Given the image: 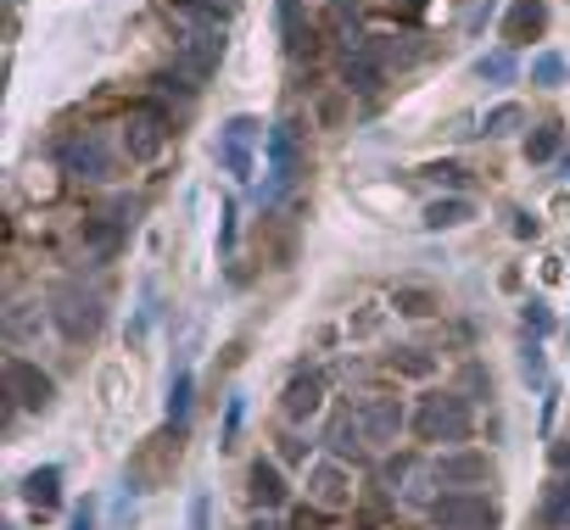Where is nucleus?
Wrapping results in <instances>:
<instances>
[{"mask_svg":"<svg viewBox=\"0 0 570 530\" xmlns=\"http://www.w3.org/2000/svg\"><path fill=\"white\" fill-rule=\"evenodd\" d=\"M168 23L179 28V62L190 68V79L213 73V62L224 57V17L207 0H168Z\"/></svg>","mask_w":570,"mask_h":530,"instance_id":"1","label":"nucleus"},{"mask_svg":"<svg viewBox=\"0 0 570 530\" xmlns=\"http://www.w3.org/2000/svg\"><path fill=\"white\" fill-rule=\"evenodd\" d=\"M408 424H414L419 442H431V447L448 442V447H453V442L470 436V402H464L459 392H425Z\"/></svg>","mask_w":570,"mask_h":530,"instance_id":"2","label":"nucleus"},{"mask_svg":"<svg viewBox=\"0 0 570 530\" xmlns=\"http://www.w3.org/2000/svg\"><path fill=\"white\" fill-rule=\"evenodd\" d=\"M258 146H269V123L252 118V112H235V118L218 129V168L247 184V179L258 173Z\"/></svg>","mask_w":570,"mask_h":530,"instance_id":"3","label":"nucleus"},{"mask_svg":"<svg viewBox=\"0 0 570 530\" xmlns=\"http://www.w3.org/2000/svg\"><path fill=\"white\" fill-rule=\"evenodd\" d=\"M118 129H123V157H129V162H157V157L168 152V134H174V129H168V112L152 107V101H146V107H129Z\"/></svg>","mask_w":570,"mask_h":530,"instance_id":"4","label":"nucleus"},{"mask_svg":"<svg viewBox=\"0 0 570 530\" xmlns=\"http://www.w3.org/2000/svg\"><path fill=\"white\" fill-rule=\"evenodd\" d=\"M51 318H57V329L68 335V341H90V335L102 329V297H95L84 279H68L51 297Z\"/></svg>","mask_w":570,"mask_h":530,"instance_id":"5","label":"nucleus"},{"mask_svg":"<svg viewBox=\"0 0 570 530\" xmlns=\"http://www.w3.org/2000/svg\"><path fill=\"white\" fill-rule=\"evenodd\" d=\"M62 162L79 173V179H90V184H107V179H118V152L107 146V134L102 129H79V134H68L62 140Z\"/></svg>","mask_w":570,"mask_h":530,"instance_id":"6","label":"nucleus"},{"mask_svg":"<svg viewBox=\"0 0 570 530\" xmlns=\"http://www.w3.org/2000/svg\"><path fill=\"white\" fill-rule=\"evenodd\" d=\"M263 202H280L285 190H292L297 179H302V146H297V134H292V123H274L269 129V146H263Z\"/></svg>","mask_w":570,"mask_h":530,"instance_id":"7","label":"nucleus"},{"mask_svg":"<svg viewBox=\"0 0 570 530\" xmlns=\"http://www.w3.org/2000/svg\"><path fill=\"white\" fill-rule=\"evenodd\" d=\"M431 525L437 530H492L498 525V508L482 492H442L431 503Z\"/></svg>","mask_w":570,"mask_h":530,"instance_id":"8","label":"nucleus"},{"mask_svg":"<svg viewBox=\"0 0 570 530\" xmlns=\"http://www.w3.org/2000/svg\"><path fill=\"white\" fill-rule=\"evenodd\" d=\"M358 424H364L369 447H397L403 424H408V408L397 397H387V392H369V397H358Z\"/></svg>","mask_w":570,"mask_h":530,"instance_id":"9","label":"nucleus"},{"mask_svg":"<svg viewBox=\"0 0 570 530\" xmlns=\"http://www.w3.org/2000/svg\"><path fill=\"white\" fill-rule=\"evenodd\" d=\"M129 224H134V207H107V213L84 218V257H90V263H107V257L123 246Z\"/></svg>","mask_w":570,"mask_h":530,"instance_id":"10","label":"nucleus"},{"mask_svg":"<svg viewBox=\"0 0 570 530\" xmlns=\"http://www.w3.org/2000/svg\"><path fill=\"white\" fill-rule=\"evenodd\" d=\"M431 469H437V486H448V492H475V486H487V480H492V458L487 453H470V447L442 453Z\"/></svg>","mask_w":570,"mask_h":530,"instance_id":"11","label":"nucleus"},{"mask_svg":"<svg viewBox=\"0 0 570 530\" xmlns=\"http://www.w3.org/2000/svg\"><path fill=\"white\" fill-rule=\"evenodd\" d=\"M308 503L324 508V514H342V508L353 503V480H347L342 458H319V463L308 469Z\"/></svg>","mask_w":570,"mask_h":530,"instance_id":"12","label":"nucleus"},{"mask_svg":"<svg viewBox=\"0 0 570 530\" xmlns=\"http://www.w3.org/2000/svg\"><path fill=\"white\" fill-rule=\"evenodd\" d=\"M7 397L12 408H51V374H39L28 358H7Z\"/></svg>","mask_w":570,"mask_h":530,"instance_id":"13","label":"nucleus"},{"mask_svg":"<svg viewBox=\"0 0 570 530\" xmlns=\"http://www.w3.org/2000/svg\"><path fill=\"white\" fill-rule=\"evenodd\" d=\"M364 442H369V436H364V424H358V408H342L336 419H330V430H324L330 458H342V463H347V458L358 463V458H364Z\"/></svg>","mask_w":570,"mask_h":530,"instance_id":"14","label":"nucleus"},{"mask_svg":"<svg viewBox=\"0 0 570 530\" xmlns=\"http://www.w3.org/2000/svg\"><path fill=\"white\" fill-rule=\"evenodd\" d=\"M543 28H548V7H543V0H514V7H509V17H503V45L514 51V45L537 39Z\"/></svg>","mask_w":570,"mask_h":530,"instance_id":"15","label":"nucleus"},{"mask_svg":"<svg viewBox=\"0 0 570 530\" xmlns=\"http://www.w3.org/2000/svg\"><path fill=\"white\" fill-rule=\"evenodd\" d=\"M319 408H324V380H319L313 369L285 385V419H292V424H308Z\"/></svg>","mask_w":570,"mask_h":530,"instance_id":"16","label":"nucleus"},{"mask_svg":"<svg viewBox=\"0 0 570 530\" xmlns=\"http://www.w3.org/2000/svg\"><path fill=\"white\" fill-rule=\"evenodd\" d=\"M470 218H475V202H470V196H437V202H425V213H419V224L431 229V234L464 229Z\"/></svg>","mask_w":570,"mask_h":530,"instance_id":"17","label":"nucleus"},{"mask_svg":"<svg viewBox=\"0 0 570 530\" xmlns=\"http://www.w3.org/2000/svg\"><path fill=\"white\" fill-rule=\"evenodd\" d=\"M247 480H252L247 492H252V503H258V508H280L285 497H292V492H285V474H280V463H274V458H258V463L247 469Z\"/></svg>","mask_w":570,"mask_h":530,"instance_id":"18","label":"nucleus"},{"mask_svg":"<svg viewBox=\"0 0 570 530\" xmlns=\"http://www.w3.org/2000/svg\"><path fill=\"white\" fill-rule=\"evenodd\" d=\"M537 525L543 530H570V474L548 480V492L537 503Z\"/></svg>","mask_w":570,"mask_h":530,"instance_id":"19","label":"nucleus"},{"mask_svg":"<svg viewBox=\"0 0 570 530\" xmlns=\"http://www.w3.org/2000/svg\"><path fill=\"white\" fill-rule=\"evenodd\" d=\"M280 28H285V51H292V57H308L313 51V28L302 23L297 0H280Z\"/></svg>","mask_w":570,"mask_h":530,"instance_id":"20","label":"nucleus"},{"mask_svg":"<svg viewBox=\"0 0 570 530\" xmlns=\"http://www.w3.org/2000/svg\"><path fill=\"white\" fill-rule=\"evenodd\" d=\"M57 486H62V469L45 463V469H34V474L23 480V497H28L34 508H57V497H62Z\"/></svg>","mask_w":570,"mask_h":530,"instance_id":"21","label":"nucleus"},{"mask_svg":"<svg viewBox=\"0 0 570 530\" xmlns=\"http://www.w3.org/2000/svg\"><path fill=\"white\" fill-rule=\"evenodd\" d=\"M23 190H28L34 202H57V196H62V179H57L51 162H28V168H23Z\"/></svg>","mask_w":570,"mask_h":530,"instance_id":"22","label":"nucleus"},{"mask_svg":"<svg viewBox=\"0 0 570 530\" xmlns=\"http://www.w3.org/2000/svg\"><path fill=\"white\" fill-rule=\"evenodd\" d=\"M514 73H520V62H514L509 45H503V51H487L482 62H475V79H487V84H514Z\"/></svg>","mask_w":570,"mask_h":530,"instance_id":"23","label":"nucleus"},{"mask_svg":"<svg viewBox=\"0 0 570 530\" xmlns=\"http://www.w3.org/2000/svg\"><path fill=\"white\" fill-rule=\"evenodd\" d=\"M559 140H565L559 123H537L532 140H526V162H554L559 157Z\"/></svg>","mask_w":570,"mask_h":530,"instance_id":"24","label":"nucleus"},{"mask_svg":"<svg viewBox=\"0 0 570 530\" xmlns=\"http://www.w3.org/2000/svg\"><path fill=\"white\" fill-rule=\"evenodd\" d=\"M570 79V62L559 57V51H543V57H532V84L537 89H559Z\"/></svg>","mask_w":570,"mask_h":530,"instance_id":"25","label":"nucleus"},{"mask_svg":"<svg viewBox=\"0 0 570 530\" xmlns=\"http://www.w3.org/2000/svg\"><path fill=\"white\" fill-rule=\"evenodd\" d=\"M520 123H526V112H520L514 101H503V107H492V112L482 118V129H487V140H503V134H514Z\"/></svg>","mask_w":570,"mask_h":530,"instance_id":"26","label":"nucleus"},{"mask_svg":"<svg viewBox=\"0 0 570 530\" xmlns=\"http://www.w3.org/2000/svg\"><path fill=\"white\" fill-rule=\"evenodd\" d=\"M520 374H526L532 385L548 380V363H543V341H537V335H526V347H520Z\"/></svg>","mask_w":570,"mask_h":530,"instance_id":"27","label":"nucleus"},{"mask_svg":"<svg viewBox=\"0 0 570 530\" xmlns=\"http://www.w3.org/2000/svg\"><path fill=\"white\" fill-rule=\"evenodd\" d=\"M520 324H526V335H537V341H543V335L554 329V313H548V302H543V297H532L526 308H520Z\"/></svg>","mask_w":570,"mask_h":530,"instance_id":"28","label":"nucleus"},{"mask_svg":"<svg viewBox=\"0 0 570 530\" xmlns=\"http://www.w3.org/2000/svg\"><path fill=\"white\" fill-rule=\"evenodd\" d=\"M292 530H347L342 525V514H324V508H297V519H292Z\"/></svg>","mask_w":570,"mask_h":530,"instance_id":"29","label":"nucleus"},{"mask_svg":"<svg viewBox=\"0 0 570 530\" xmlns=\"http://www.w3.org/2000/svg\"><path fill=\"white\" fill-rule=\"evenodd\" d=\"M185 413H190V369H179V374H174V385H168V419L179 424Z\"/></svg>","mask_w":570,"mask_h":530,"instance_id":"30","label":"nucleus"},{"mask_svg":"<svg viewBox=\"0 0 570 530\" xmlns=\"http://www.w3.org/2000/svg\"><path fill=\"white\" fill-rule=\"evenodd\" d=\"M397 308L414 313V318H425V313H437V297H431V291H414V285H403V291H397Z\"/></svg>","mask_w":570,"mask_h":530,"instance_id":"31","label":"nucleus"},{"mask_svg":"<svg viewBox=\"0 0 570 530\" xmlns=\"http://www.w3.org/2000/svg\"><path fill=\"white\" fill-rule=\"evenodd\" d=\"M241 419H247V397H229V408H224V436H218V447H235V436H241Z\"/></svg>","mask_w":570,"mask_h":530,"instance_id":"32","label":"nucleus"},{"mask_svg":"<svg viewBox=\"0 0 570 530\" xmlns=\"http://www.w3.org/2000/svg\"><path fill=\"white\" fill-rule=\"evenodd\" d=\"M425 179H437V184L453 190V196H464V190H459V184H464V168H459V162H431V168H425Z\"/></svg>","mask_w":570,"mask_h":530,"instance_id":"33","label":"nucleus"},{"mask_svg":"<svg viewBox=\"0 0 570 530\" xmlns=\"http://www.w3.org/2000/svg\"><path fill=\"white\" fill-rule=\"evenodd\" d=\"M387 363H392V374H431V358H419V352H392Z\"/></svg>","mask_w":570,"mask_h":530,"instance_id":"34","label":"nucleus"},{"mask_svg":"<svg viewBox=\"0 0 570 530\" xmlns=\"http://www.w3.org/2000/svg\"><path fill=\"white\" fill-rule=\"evenodd\" d=\"M509 229H514L520 240H532V234H537L543 224H537V213H526V207H514V213H509Z\"/></svg>","mask_w":570,"mask_h":530,"instance_id":"35","label":"nucleus"},{"mask_svg":"<svg viewBox=\"0 0 570 530\" xmlns=\"http://www.w3.org/2000/svg\"><path fill=\"white\" fill-rule=\"evenodd\" d=\"M280 442H285L280 453H285V458H292V463H302V458H308V442H297V436H280Z\"/></svg>","mask_w":570,"mask_h":530,"instance_id":"36","label":"nucleus"},{"mask_svg":"<svg viewBox=\"0 0 570 530\" xmlns=\"http://www.w3.org/2000/svg\"><path fill=\"white\" fill-rule=\"evenodd\" d=\"M190 525H197V530H207V497H197V508H190Z\"/></svg>","mask_w":570,"mask_h":530,"instance_id":"37","label":"nucleus"},{"mask_svg":"<svg viewBox=\"0 0 570 530\" xmlns=\"http://www.w3.org/2000/svg\"><path fill=\"white\" fill-rule=\"evenodd\" d=\"M554 463H559V469L570 474V442H554Z\"/></svg>","mask_w":570,"mask_h":530,"instance_id":"38","label":"nucleus"},{"mask_svg":"<svg viewBox=\"0 0 570 530\" xmlns=\"http://www.w3.org/2000/svg\"><path fill=\"white\" fill-rule=\"evenodd\" d=\"M73 530H95V519H90V508H79V519H73Z\"/></svg>","mask_w":570,"mask_h":530,"instance_id":"39","label":"nucleus"},{"mask_svg":"<svg viewBox=\"0 0 570 530\" xmlns=\"http://www.w3.org/2000/svg\"><path fill=\"white\" fill-rule=\"evenodd\" d=\"M207 7H213V12H218V0H207ZM235 7H241V0H224V12H235Z\"/></svg>","mask_w":570,"mask_h":530,"instance_id":"40","label":"nucleus"},{"mask_svg":"<svg viewBox=\"0 0 570 530\" xmlns=\"http://www.w3.org/2000/svg\"><path fill=\"white\" fill-rule=\"evenodd\" d=\"M252 530H280V525H274V519H258V525H252Z\"/></svg>","mask_w":570,"mask_h":530,"instance_id":"41","label":"nucleus"},{"mask_svg":"<svg viewBox=\"0 0 570 530\" xmlns=\"http://www.w3.org/2000/svg\"><path fill=\"white\" fill-rule=\"evenodd\" d=\"M565 179H570V152H565Z\"/></svg>","mask_w":570,"mask_h":530,"instance_id":"42","label":"nucleus"}]
</instances>
